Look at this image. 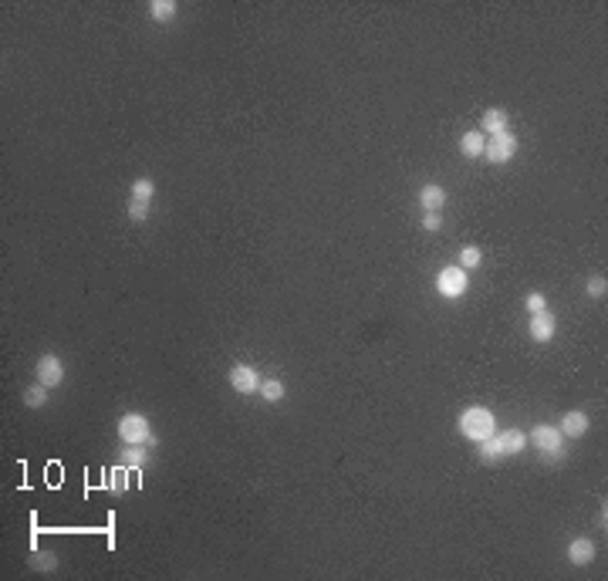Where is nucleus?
<instances>
[{
    "mask_svg": "<svg viewBox=\"0 0 608 581\" xmlns=\"http://www.w3.org/2000/svg\"><path fill=\"white\" fill-rule=\"evenodd\" d=\"M456 429H460L463 440L480 443V440H487V436L497 433V416H494L487 406H470V409H463V413L456 416Z\"/></svg>",
    "mask_w": 608,
    "mask_h": 581,
    "instance_id": "1",
    "label": "nucleus"
},
{
    "mask_svg": "<svg viewBox=\"0 0 608 581\" xmlns=\"http://www.w3.org/2000/svg\"><path fill=\"white\" fill-rule=\"evenodd\" d=\"M115 433H119V440L125 446H156V436H153L149 419L142 413H125L119 419V426H115Z\"/></svg>",
    "mask_w": 608,
    "mask_h": 581,
    "instance_id": "2",
    "label": "nucleus"
},
{
    "mask_svg": "<svg viewBox=\"0 0 608 581\" xmlns=\"http://www.w3.org/2000/svg\"><path fill=\"white\" fill-rule=\"evenodd\" d=\"M436 290H440V297H446V301L463 297V294L470 290V270H463L460 264L443 267V270L436 274Z\"/></svg>",
    "mask_w": 608,
    "mask_h": 581,
    "instance_id": "3",
    "label": "nucleus"
},
{
    "mask_svg": "<svg viewBox=\"0 0 608 581\" xmlns=\"http://www.w3.org/2000/svg\"><path fill=\"white\" fill-rule=\"evenodd\" d=\"M517 156V135L510 132H497V135H487V146H483V159L494 162V166H507L510 159Z\"/></svg>",
    "mask_w": 608,
    "mask_h": 581,
    "instance_id": "4",
    "label": "nucleus"
},
{
    "mask_svg": "<svg viewBox=\"0 0 608 581\" xmlns=\"http://www.w3.org/2000/svg\"><path fill=\"white\" fill-rule=\"evenodd\" d=\"M528 443L537 446L544 456H555V460H561V453H564V436H561V429H557V426H548V423L534 426L528 433Z\"/></svg>",
    "mask_w": 608,
    "mask_h": 581,
    "instance_id": "5",
    "label": "nucleus"
},
{
    "mask_svg": "<svg viewBox=\"0 0 608 581\" xmlns=\"http://www.w3.org/2000/svg\"><path fill=\"white\" fill-rule=\"evenodd\" d=\"M34 382H41V385H61L64 382V362L58 358V355H41L37 358V365H34Z\"/></svg>",
    "mask_w": 608,
    "mask_h": 581,
    "instance_id": "6",
    "label": "nucleus"
},
{
    "mask_svg": "<svg viewBox=\"0 0 608 581\" xmlns=\"http://www.w3.org/2000/svg\"><path fill=\"white\" fill-rule=\"evenodd\" d=\"M227 382H230V389L240 392V396H254L257 389H261V375L254 365H234V369L227 372Z\"/></svg>",
    "mask_w": 608,
    "mask_h": 581,
    "instance_id": "7",
    "label": "nucleus"
},
{
    "mask_svg": "<svg viewBox=\"0 0 608 581\" xmlns=\"http://www.w3.org/2000/svg\"><path fill=\"white\" fill-rule=\"evenodd\" d=\"M555 331H557V318L551 315V311H537V315H530L528 335L537 345H548L551 338H555Z\"/></svg>",
    "mask_w": 608,
    "mask_h": 581,
    "instance_id": "8",
    "label": "nucleus"
},
{
    "mask_svg": "<svg viewBox=\"0 0 608 581\" xmlns=\"http://www.w3.org/2000/svg\"><path fill=\"white\" fill-rule=\"evenodd\" d=\"M588 426H591V419L584 416L582 409H571V413H564V416H561L557 429H561V436H564V440H582L584 433H588Z\"/></svg>",
    "mask_w": 608,
    "mask_h": 581,
    "instance_id": "9",
    "label": "nucleus"
},
{
    "mask_svg": "<svg viewBox=\"0 0 608 581\" xmlns=\"http://www.w3.org/2000/svg\"><path fill=\"white\" fill-rule=\"evenodd\" d=\"M595 555H598V548H595V541H591V537H575V541L568 544V561H571V564H578V568L591 564V561H595Z\"/></svg>",
    "mask_w": 608,
    "mask_h": 581,
    "instance_id": "10",
    "label": "nucleus"
},
{
    "mask_svg": "<svg viewBox=\"0 0 608 581\" xmlns=\"http://www.w3.org/2000/svg\"><path fill=\"white\" fill-rule=\"evenodd\" d=\"M419 207H423V213H440L446 207V189L440 183H426L419 189Z\"/></svg>",
    "mask_w": 608,
    "mask_h": 581,
    "instance_id": "11",
    "label": "nucleus"
},
{
    "mask_svg": "<svg viewBox=\"0 0 608 581\" xmlns=\"http://www.w3.org/2000/svg\"><path fill=\"white\" fill-rule=\"evenodd\" d=\"M507 125H510V119H507V112H503V108H487V112H483V119H480V132H483V135L507 132Z\"/></svg>",
    "mask_w": 608,
    "mask_h": 581,
    "instance_id": "12",
    "label": "nucleus"
},
{
    "mask_svg": "<svg viewBox=\"0 0 608 581\" xmlns=\"http://www.w3.org/2000/svg\"><path fill=\"white\" fill-rule=\"evenodd\" d=\"M483 146H487V135L480 129H470V132L460 135V153L467 159H483Z\"/></svg>",
    "mask_w": 608,
    "mask_h": 581,
    "instance_id": "13",
    "label": "nucleus"
},
{
    "mask_svg": "<svg viewBox=\"0 0 608 581\" xmlns=\"http://www.w3.org/2000/svg\"><path fill=\"white\" fill-rule=\"evenodd\" d=\"M476 446H480V460H483V463H501V460H507L503 443H501V436H497V433H494V436H487V440H480Z\"/></svg>",
    "mask_w": 608,
    "mask_h": 581,
    "instance_id": "14",
    "label": "nucleus"
},
{
    "mask_svg": "<svg viewBox=\"0 0 608 581\" xmlns=\"http://www.w3.org/2000/svg\"><path fill=\"white\" fill-rule=\"evenodd\" d=\"M497 436H501L507 456H514V453H521L528 446V433H521V429H497Z\"/></svg>",
    "mask_w": 608,
    "mask_h": 581,
    "instance_id": "15",
    "label": "nucleus"
},
{
    "mask_svg": "<svg viewBox=\"0 0 608 581\" xmlns=\"http://www.w3.org/2000/svg\"><path fill=\"white\" fill-rule=\"evenodd\" d=\"M257 396L264 399V402H281V399H284V382H281V379H261Z\"/></svg>",
    "mask_w": 608,
    "mask_h": 581,
    "instance_id": "16",
    "label": "nucleus"
},
{
    "mask_svg": "<svg viewBox=\"0 0 608 581\" xmlns=\"http://www.w3.org/2000/svg\"><path fill=\"white\" fill-rule=\"evenodd\" d=\"M122 463H125L132 474H142V470H146V446H125L122 449Z\"/></svg>",
    "mask_w": 608,
    "mask_h": 581,
    "instance_id": "17",
    "label": "nucleus"
},
{
    "mask_svg": "<svg viewBox=\"0 0 608 581\" xmlns=\"http://www.w3.org/2000/svg\"><path fill=\"white\" fill-rule=\"evenodd\" d=\"M44 402H48V385L34 382L31 389H24V406H27V409H41Z\"/></svg>",
    "mask_w": 608,
    "mask_h": 581,
    "instance_id": "18",
    "label": "nucleus"
},
{
    "mask_svg": "<svg viewBox=\"0 0 608 581\" xmlns=\"http://www.w3.org/2000/svg\"><path fill=\"white\" fill-rule=\"evenodd\" d=\"M149 14H153V21H173L176 17V3L173 0H153Z\"/></svg>",
    "mask_w": 608,
    "mask_h": 581,
    "instance_id": "19",
    "label": "nucleus"
},
{
    "mask_svg": "<svg viewBox=\"0 0 608 581\" xmlns=\"http://www.w3.org/2000/svg\"><path fill=\"white\" fill-rule=\"evenodd\" d=\"M156 196V183L149 180V176H139L132 183V200H142V203H149Z\"/></svg>",
    "mask_w": 608,
    "mask_h": 581,
    "instance_id": "20",
    "label": "nucleus"
},
{
    "mask_svg": "<svg viewBox=\"0 0 608 581\" xmlns=\"http://www.w3.org/2000/svg\"><path fill=\"white\" fill-rule=\"evenodd\" d=\"M483 264V250L480 247H474V243H467L463 250H460V267L463 270H474V267Z\"/></svg>",
    "mask_w": 608,
    "mask_h": 581,
    "instance_id": "21",
    "label": "nucleus"
},
{
    "mask_svg": "<svg viewBox=\"0 0 608 581\" xmlns=\"http://www.w3.org/2000/svg\"><path fill=\"white\" fill-rule=\"evenodd\" d=\"M584 294H588L591 301H602V297L608 294V281L602 277V274H591V277H588V284H584Z\"/></svg>",
    "mask_w": 608,
    "mask_h": 581,
    "instance_id": "22",
    "label": "nucleus"
},
{
    "mask_svg": "<svg viewBox=\"0 0 608 581\" xmlns=\"http://www.w3.org/2000/svg\"><path fill=\"white\" fill-rule=\"evenodd\" d=\"M129 474H132V470H129L125 463L115 467V474H112V483H108V487H112L115 494H125V490H129Z\"/></svg>",
    "mask_w": 608,
    "mask_h": 581,
    "instance_id": "23",
    "label": "nucleus"
},
{
    "mask_svg": "<svg viewBox=\"0 0 608 581\" xmlns=\"http://www.w3.org/2000/svg\"><path fill=\"white\" fill-rule=\"evenodd\" d=\"M37 571H54L58 568V555L54 551H34V561H31Z\"/></svg>",
    "mask_w": 608,
    "mask_h": 581,
    "instance_id": "24",
    "label": "nucleus"
},
{
    "mask_svg": "<svg viewBox=\"0 0 608 581\" xmlns=\"http://www.w3.org/2000/svg\"><path fill=\"white\" fill-rule=\"evenodd\" d=\"M524 308H528V315H537V311H548V297L541 294V290H530L528 301H524Z\"/></svg>",
    "mask_w": 608,
    "mask_h": 581,
    "instance_id": "25",
    "label": "nucleus"
},
{
    "mask_svg": "<svg viewBox=\"0 0 608 581\" xmlns=\"http://www.w3.org/2000/svg\"><path fill=\"white\" fill-rule=\"evenodd\" d=\"M129 220H132V223H146V220H149V203L129 200Z\"/></svg>",
    "mask_w": 608,
    "mask_h": 581,
    "instance_id": "26",
    "label": "nucleus"
},
{
    "mask_svg": "<svg viewBox=\"0 0 608 581\" xmlns=\"http://www.w3.org/2000/svg\"><path fill=\"white\" fill-rule=\"evenodd\" d=\"M440 227H443V213H423V230L436 234Z\"/></svg>",
    "mask_w": 608,
    "mask_h": 581,
    "instance_id": "27",
    "label": "nucleus"
},
{
    "mask_svg": "<svg viewBox=\"0 0 608 581\" xmlns=\"http://www.w3.org/2000/svg\"><path fill=\"white\" fill-rule=\"evenodd\" d=\"M598 524H602V528L608 524V507H605V503H602V510H598Z\"/></svg>",
    "mask_w": 608,
    "mask_h": 581,
    "instance_id": "28",
    "label": "nucleus"
}]
</instances>
